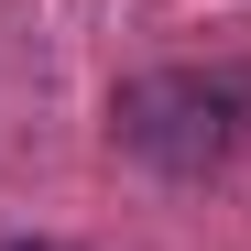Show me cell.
Returning a JSON list of instances; mask_svg holds the SVG:
<instances>
[{"label": "cell", "mask_w": 251, "mask_h": 251, "mask_svg": "<svg viewBox=\"0 0 251 251\" xmlns=\"http://www.w3.org/2000/svg\"><path fill=\"white\" fill-rule=\"evenodd\" d=\"M0 251H76V240H44V229H33V240H0Z\"/></svg>", "instance_id": "2"}, {"label": "cell", "mask_w": 251, "mask_h": 251, "mask_svg": "<svg viewBox=\"0 0 251 251\" xmlns=\"http://www.w3.org/2000/svg\"><path fill=\"white\" fill-rule=\"evenodd\" d=\"M109 131L120 153H142L153 175H207L229 164L251 131V76H207V66H153L109 99Z\"/></svg>", "instance_id": "1"}]
</instances>
